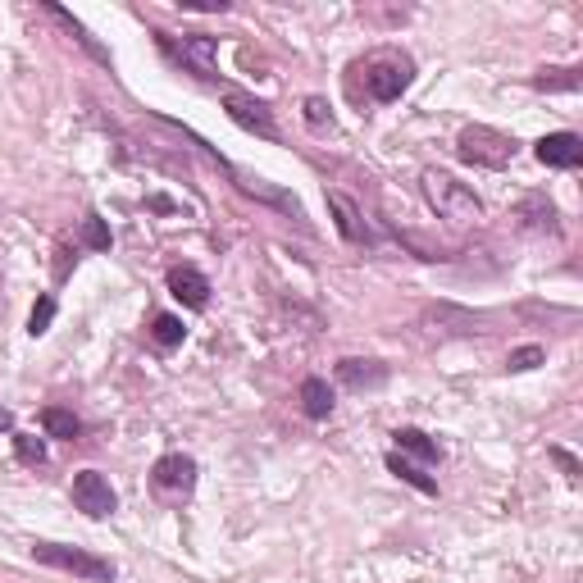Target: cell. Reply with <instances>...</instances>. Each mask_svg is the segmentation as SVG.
Listing matches in <instances>:
<instances>
[{
	"mask_svg": "<svg viewBox=\"0 0 583 583\" xmlns=\"http://www.w3.org/2000/svg\"><path fill=\"white\" fill-rule=\"evenodd\" d=\"M365 82V96L379 105H392L410 92V82H415V55L401 51V46H379V51L360 55L351 64V87Z\"/></svg>",
	"mask_w": 583,
	"mask_h": 583,
	"instance_id": "1",
	"label": "cell"
},
{
	"mask_svg": "<svg viewBox=\"0 0 583 583\" xmlns=\"http://www.w3.org/2000/svg\"><path fill=\"white\" fill-rule=\"evenodd\" d=\"M155 46L164 51V60L192 73L196 82H219V37H210V32H183V37L155 32Z\"/></svg>",
	"mask_w": 583,
	"mask_h": 583,
	"instance_id": "2",
	"label": "cell"
},
{
	"mask_svg": "<svg viewBox=\"0 0 583 583\" xmlns=\"http://www.w3.org/2000/svg\"><path fill=\"white\" fill-rule=\"evenodd\" d=\"M420 183H424L429 205L438 210V219H447V224H474V219L483 215L479 192H474V187H465L461 178H451L447 169H424Z\"/></svg>",
	"mask_w": 583,
	"mask_h": 583,
	"instance_id": "3",
	"label": "cell"
},
{
	"mask_svg": "<svg viewBox=\"0 0 583 583\" xmlns=\"http://www.w3.org/2000/svg\"><path fill=\"white\" fill-rule=\"evenodd\" d=\"M32 561L51 565V570H64V574H73V579H87V583H114L119 579L114 561L87 552V547H69V543H32Z\"/></svg>",
	"mask_w": 583,
	"mask_h": 583,
	"instance_id": "4",
	"label": "cell"
},
{
	"mask_svg": "<svg viewBox=\"0 0 583 583\" xmlns=\"http://www.w3.org/2000/svg\"><path fill=\"white\" fill-rule=\"evenodd\" d=\"M515 151H520V142L511 133H502V128H488V123H470L456 137V155L465 164H474V169H506L515 160Z\"/></svg>",
	"mask_w": 583,
	"mask_h": 583,
	"instance_id": "5",
	"label": "cell"
},
{
	"mask_svg": "<svg viewBox=\"0 0 583 583\" xmlns=\"http://www.w3.org/2000/svg\"><path fill=\"white\" fill-rule=\"evenodd\" d=\"M151 492L164 506H183L196 492V461L187 451H164L151 465Z\"/></svg>",
	"mask_w": 583,
	"mask_h": 583,
	"instance_id": "6",
	"label": "cell"
},
{
	"mask_svg": "<svg viewBox=\"0 0 583 583\" xmlns=\"http://www.w3.org/2000/svg\"><path fill=\"white\" fill-rule=\"evenodd\" d=\"M69 492H73V506H78L87 520H110V515L119 511V492H114V483L105 479L101 470H78Z\"/></svg>",
	"mask_w": 583,
	"mask_h": 583,
	"instance_id": "7",
	"label": "cell"
},
{
	"mask_svg": "<svg viewBox=\"0 0 583 583\" xmlns=\"http://www.w3.org/2000/svg\"><path fill=\"white\" fill-rule=\"evenodd\" d=\"M224 110L228 119L242 128V133H256L265 142H278V123H274V110L265 101H256L251 92H237V87H224Z\"/></svg>",
	"mask_w": 583,
	"mask_h": 583,
	"instance_id": "8",
	"label": "cell"
},
{
	"mask_svg": "<svg viewBox=\"0 0 583 583\" xmlns=\"http://www.w3.org/2000/svg\"><path fill=\"white\" fill-rule=\"evenodd\" d=\"M164 283H169V292H174V301L183 310H205V306H210V292H215V287H210V278H205L196 265H174Z\"/></svg>",
	"mask_w": 583,
	"mask_h": 583,
	"instance_id": "9",
	"label": "cell"
},
{
	"mask_svg": "<svg viewBox=\"0 0 583 583\" xmlns=\"http://www.w3.org/2000/svg\"><path fill=\"white\" fill-rule=\"evenodd\" d=\"M533 155H538V164H547V169H579L583 137L579 133H547V137H538Z\"/></svg>",
	"mask_w": 583,
	"mask_h": 583,
	"instance_id": "10",
	"label": "cell"
},
{
	"mask_svg": "<svg viewBox=\"0 0 583 583\" xmlns=\"http://www.w3.org/2000/svg\"><path fill=\"white\" fill-rule=\"evenodd\" d=\"M338 383L351 392H374L388 383V365L383 360H360V356H347L338 360Z\"/></svg>",
	"mask_w": 583,
	"mask_h": 583,
	"instance_id": "11",
	"label": "cell"
},
{
	"mask_svg": "<svg viewBox=\"0 0 583 583\" xmlns=\"http://www.w3.org/2000/svg\"><path fill=\"white\" fill-rule=\"evenodd\" d=\"M328 210H333V224H338V233H342V242H351V246H369V228H365V219H360V205L351 201L347 192H328Z\"/></svg>",
	"mask_w": 583,
	"mask_h": 583,
	"instance_id": "12",
	"label": "cell"
},
{
	"mask_svg": "<svg viewBox=\"0 0 583 583\" xmlns=\"http://www.w3.org/2000/svg\"><path fill=\"white\" fill-rule=\"evenodd\" d=\"M515 219H520L524 233H552V237L561 233V215H556V205L547 201L543 192H538V196H524V201H520V215H515Z\"/></svg>",
	"mask_w": 583,
	"mask_h": 583,
	"instance_id": "13",
	"label": "cell"
},
{
	"mask_svg": "<svg viewBox=\"0 0 583 583\" xmlns=\"http://www.w3.org/2000/svg\"><path fill=\"white\" fill-rule=\"evenodd\" d=\"M392 442H397V456H406V461L424 465V470L442 461V447H438V442H433L424 429H397V433H392Z\"/></svg>",
	"mask_w": 583,
	"mask_h": 583,
	"instance_id": "14",
	"label": "cell"
},
{
	"mask_svg": "<svg viewBox=\"0 0 583 583\" xmlns=\"http://www.w3.org/2000/svg\"><path fill=\"white\" fill-rule=\"evenodd\" d=\"M333 406H338V397H333V388H328V379H319V374H310L306 383H301V415L306 420H328L333 415Z\"/></svg>",
	"mask_w": 583,
	"mask_h": 583,
	"instance_id": "15",
	"label": "cell"
},
{
	"mask_svg": "<svg viewBox=\"0 0 583 583\" xmlns=\"http://www.w3.org/2000/svg\"><path fill=\"white\" fill-rule=\"evenodd\" d=\"M146 338H151V347H155V351H174V347H183V338H187L183 315H169V310L151 315V328H146Z\"/></svg>",
	"mask_w": 583,
	"mask_h": 583,
	"instance_id": "16",
	"label": "cell"
},
{
	"mask_svg": "<svg viewBox=\"0 0 583 583\" xmlns=\"http://www.w3.org/2000/svg\"><path fill=\"white\" fill-rule=\"evenodd\" d=\"M388 470L397 474L401 483H410L415 492H424V497H433V492H438V479H433L424 465H415V461H406V456H397V451H388Z\"/></svg>",
	"mask_w": 583,
	"mask_h": 583,
	"instance_id": "17",
	"label": "cell"
},
{
	"mask_svg": "<svg viewBox=\"0 0 583 583\" xmlns=\"http://www.w3.org/2000/svg\"><path fill=\"white\" fill-rule=\"evenodd\" d=\"M41 429H46V438H69L73 442L82 433V420L69 406H46L41 410Z\"/></svg>",
	"mask_w": 583,
	"mask_h": 583,
	"instance_id": "18",
	"label": "cell"
},
{
	"mask_svg": "<svg viewBox=\"0 0 583 583\" xmlns=\"http://www.w3.org/2000/svg\"><path fill=\"white\" fill-rule=\"evenodd\" d=\"M46 14H51V19H60V23H64V28H69V32H73V37H78V41H82V51L92 55V60L110 64V51H105V46H96V37H92V32H87V28H82V23H78V19H73V14H69V10H64V5H46Z\"/></svg>",
	"mask_w": 583,
	"mask_h": 583,
	"instance_id": "19",
	"label": "cell"
},
{
	"mask_svg": "<svg viewBox=\"0 0 583 583\" xmlns=\"http://www.w3.org/2000/svg\"><path fill=\"white\" fill-rule=\"evenodd\" d=\"M533 87L538 92H579L583 87V78H579V69H538L533 73Z\"/></svg>",
	"mask_w": 583,
	"mask_h": 583,
	"instance_id": "20",
	"label": "cell"
},
{
	"mask_svg": "<svg viewBox=\"0 0 583 583\" xmlns=\"http://www.w3.org/2000/svg\"><path fill=\"white\" fill-rule=\"evenodd\" d=\"M301 114H306V128H310V133H333V110H328L324 96H306Z\"/></svg>",
	"mask_w": 583,
	"mask_h": 583,
	"instance_id": "21",
	"label": "cell"
},
{
	"mask_svg": "<svg viewBox=\"0 0 583 583\" xmlns=\"http://www.w3.org/2000/svg\"><path fill=\"white\" fill-rule=\"evenodd\" d=\"M110 228H105L101 215H87L82 219V246H92V251H110Z\"/></svg>",
	"mask_w": 583,
	"mask_h": 583,
	"instance_id": "22",
	"label": "cell"
},
{
	"mask_svg": "<svg viewBox=\"0 0 583 583\" xmlns=\"http://www.w3.org/2000/svg\"><path fill=\"white\" fill-rule=\"evenodd\" d=\"M14 451H19L23 465H46V442L32 438V433H14Z\"/></svg>",
	"mask_w": 583,
	"mask_h": 583,
	"instance_id": "23",
	"label": "cell"
},
{
	"mask_svg": "<svg viewBox=\"0 0 583 583\" xmlns=\"http://www.w3.org/2000/svg\"><path fill=\"white\" fill-rule=\"evenodd\" d=\"M51 319H55V297L46 292V297H37V306H32V315H28V333L41 338V333L51 328Z\"/></svg>",
	"mask_w": 583,
	"mask_h": 583,
	"instance_id": "24",
	"label": "cell"
},
{
	"mask_svg": "<svg viewBox=\"0 0 583 583\" xmlns=\"http://www.w3.org/2000/svg\"><path fill=\"white\" fill-rule=\"evenodd\" d=\"M543 360H547L543 347H515L511 356H506V369H511V374H524V369H538Z\"/></svg>",
	"mask_w": 583,
	"mask_h": 583,
	"instance_id": "25",
	"label": "cell"
},
{
	"mask_svg": "<svg viewBox=\"0 0 583 583\" xmlns=\"http://www.w3.org/2000/svg\"><path fill=\"white\" fill-rule=\"evenodd\" d=\"M183 10H196V14H224L233 10V0H178Z\"/></svg>",
	"mask_w": 583,
	"mask_h": 583,
	"instance_id": "26",
	"label": "cell"
},
{
	"mask_svg": "<svg viewBox=\"0 0 583 583\" xmlns=\"http://www.w3.org/2000/svg\"><path fill=\"white\" fill-rule=\"evenodd\" d=\"M552 461L565 470V479H570V483H579V461H574L570 451H565V447H552Z\"/></svg>",
	"mask_w": 583,
	"mask_h": 583,
	"instance_id": "27",
	"label": "cell"
},
{
	"mask_svg": "<svg viewBox=\"0 0 583 583\" xmlns=\"http://www.w3.org/2000/svg\"><path fill=\"white\" fill-rule=\"evenodd\" d=\"M0 429H14V415L5 406H0Z\"/></svg>",
	"mask_w": 583,
	"mask_h": 583,
	"instance_id": "28",
	"label": "cell"
}]
</instances>
